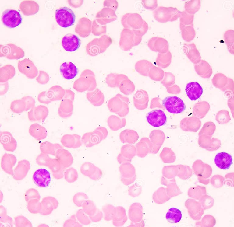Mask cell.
<instances>
[{"label": "cell", "instance_id": "cell-1", "mask_svg": "<svg viewBox=\"0 0 234 227\" xmlns=\"http://www.w3.org/2000/svg\"><path fill=\"white\" fill-rule=\"evenodd\" d=\"M123 20V25L126 29L131 30L138 36L142 37L148 30L147 24L138 13H127L124 16Z\"/></svg>", "mask_w": 234, "mask_h": 227}, {"label": "cell", "instance_id": "cell-2", "mask_svg": "<svg viewBox=\"0 0 234 227\" xmlns=\"http://www.w3.org/2000/svg\"><path fill=\"white\" fill-rule=\"evenodd\" d=\"M181 12L176 8L159 6L153 12L154 19L161 23L173 22L179 17Z\"/></svg>", "mask_w": 234, "mask_h": 227}, {"label": "cell", "instance_id": "cell-3", "mask_svg": "<svg viewBox=\"0 0 234 227\" xmlns=\"http://www.w3.org/2000/svg\"><path fill=\"white\" fill-rule=\"evenodd\" d=\"M55 18L58 24L63 28H67L73 25L76 16L73 11L69 8L65 7L56 10Z\"/></svg>", "mask_w": 234, "mask_h": 227}, {"label": "cell", "instance_id": "cell-4", "mask_svg": "<svg viewBox=\"0 0 234 227\" xmlns=\"http://www.w3.org/2000/svg\"><path fill=\"white\" fill-rule=\"evenodd\" d=\"M162 105L168 112L173 114L180 113L186 108L182 100L176 96L165 98L162 101Z\"/></svg>", "mask_w": 234, "mask_h": 227}, {"label": "cell", "instance_id": "cell-5", "mask_svg": "<svg viewBox=\"0 0 234 227\" xmlns=\"http://www.w3.org/2000/svg\"><path fill=\"white\" fill-rule=\"evenodd\" d=\"M2 21L5 26L11 28L16 27L21 24L22 17L18 11L12 9H6L3 12Z\"/></svg>", "mask_w": 234, "mask_h": 227}, {"label": "cell", "instance_id": "cell-6", "mask_svg": "<svg viewBox=\"0 0 234 227\" xmlns=\"http://www.w3.org/2000/svg\"><path fill=\"white\" fill-rule=\"evenodd\" d=\"M146 119L148 122L154 127H159L165 125L167 121V117L161 110H156L149 112Z\"/></svg>", "mask_w": 234, "mask_h": 227}, {"label": "cell", "instance_id": "cell-7", "mask_svg": "<svg viewBox=\"0 0 234 227\" xmlns=\"http://www.w3.org/2000/svg\"><path fill=\"white\" fill-rule=\"evenodd\" d=\"M123 32V48L126 50L138 45L142 41V37L137 35L131 30L125 29Z\"/></svg>", "mask_w": 234, "mask_h": 227}, {"label": "cell", "instance_id": "cell-8", "mask_svg": "<svg viewBox=\"0 0 234 227\" xmlns=\"http://www.w3.org/2000/svg\"><path fill=\"white\" fill-rule=\"evenodd\" d=\"M34 183L38 187H45L49 185L51 180L49 172L44 169H40L36 170L33 176Z\"/></svg>", "mask_w": 234, "mask_h": 227}, {"label": "cell", "instance_id": "cell-9", "mask_svg": "<svg viewBox=\"0 0 234 227\" xmlns=\"http://www.w3.org/2000/svg\"><path fill=\"white\" fill-rule=\"evenodd\" d=\"M63 48L66 51L73 52L78 49L80 46V39L76 35L67 34L62 38V41Z\"/></svg>", "mask_w": 234, "mask_h": 227}, {"label": "cell", "instance_id": "cell-10", "mask_svg": "<svg viewBox=\"0 0 234 227\" xmlns=\"http://www.w3.org/2000/svg\"><path fill=\"white\" fill-rule=\"evenodd\" d=\"M41 208L40 214L43 215L50 214L54 210L58 207L59 202L54 197L47 196L43 198L41 202Z\"/></svg>", "mask_w": 234, "mask_h": 227}, {"label": "cell", "instance_id": "cell-11", "mask_svg": "<svg viewBox=\"0 0 234 227\" xmlns=\"http://www.w3.org/2000/svg\"><path fill=\"white\" fill-rule=\"evenodd\" d=\"M147 45L152 50L161 53H165L168 50L169 45L167 40L164 38L153 37L148 41Z\"/></svg>", "mask_w": 234, "mask_h": 227}, {"label": "cell", "instance_id": "cell-12", "mask_svg": "<svg viewBox=\"0 0 234 227\" xmlns=\"http://www.w3.org/2000/svg\"><path fill=\"white\" fill-rule=\"evenodd\" d=\"M30 168V163L28 160L23 159L19 161L13 171V178L18 181L23 180L27 175Z\"/></svg>", "mask_w": 234, "mask_h": 227}, {"label": "cell", "instance_id": "cell-13", "mask_svg": "<svg viewBox=\"0 0 234 227\" xmlns=\"http://www.w3.org/2000/svg\"><path fill=\"white\" fill-rule=\"evenodd\" d=\"M0 142L4 149L7 151L12 152L17 148V142L12 134L9 131L1 132Z\"/></svg>", "mask_w": 234, "mask_h": 227}, {"label": "cell", "instance_id": "cell-14", "mask_svg": "<svg viewBox=\"0 0 234 227\" xmlns=\"http://www.w3.org/2000/svg\"><path fill=\"white\" fill-rule=\"evenodd\" d=\"M61 142L66 147L76 148L80 147L82 145L81 137L77 134H66L61 138Z\"/></svg>", "mask_w": 234, "mask_h": 227}, {"label": "cell", "instance_id": "cell-15", "mask_svg": "<svg viewBox=\"0 0 234 227\" xmlns=\"http://www.w3.org/2000/svg\"><path fill=\"white\" fill-rule=\"evenodd\" d=\"M185 91L189 98L195 101L200 98L203 94L202 87L197 82H190L187 84Z\"/></svg>", "mask_w": 234, "mask_h": 227}, {"label": "cell", "instance_id": "cell-16", "mask_svg": "<svg viewBox=\"0 0 234 227\" xmlns=\"http://www.w3.org/2000/svg\"><path fill=\"white\" fill-rule=\"evenodd\" d=\"M16 161V158L14 155L11 154L5 153L1 158V168L5 173L12 176L13 174V168Z\"/></svg>", "mask_w": 234, "mask_h": 227}, {"label": "cell", "instance_id": "cell-17", "mask_svg": "<svg viewBox=\"0 0 234 227\" xmlns=\"http://www.w3.org/2000/svg\"><path fill=\"white\" fill-rule=\"evenodd\" d=\"M214 161L218 168L224 170L229 169L233 163L231 155L224 152L217 153L215 156Z\"/></svg>", "mask_w": 234, "mask_h": 227}, {"label": "cell", "instance_id": "cell-18", "mask_svg": "<svg viewBox=\"0 0 234 227\" xmlns=\"http://www.w3.org/2000/svg\"><path fill=\"white\" fill-rule=\"evenodd\" d=\"M60 70L64 78L67 80L74 78L78 73L77 67L71 62H66L62 63L60 66Z\"/></svg>", "mask_w": 234, "mask_h": 227}, {"label": "cell", "instance_id": "cell-19", "mask_svg": "<svg viewBox=\"0 0 234 227\" xmlns=\"http://www.w3.org/2000/svg\"><path fill=\"white\" fill-rule=\"evenodd\" d=\"M81 139L83 144L87 147H92L98 145L103 140L95 130L93 131L85 133L81 137Z\"/></svg>", "mask_w": 234, "mask_h": 227}, {"label": "cell", "instance_id": "cell-20", "mask_svg": "<svg viewBox=\"0 0 234 227\" xmlns=\"http://www.w3.org/2000/svg\"><path fill=\"white\" fill-rule=\"evenodd\" d=\"M48 114V110L46 107L40 106L33 108L28 114L29 120L31 121H42L44 120Z\"/></svg>", "mask_w": 234, "mask_h": 227}, {"label": "cell", "instance_id": "cell-21", "mask_svg": "<svg viewBox=\"0 0 234 227\" xmlns=\"http://www.w3.org/2000/svg\"><path fill=\"white\" fill-rule=\"evenodd\" d=\"M55 156L65 169L70 167L73 163V159L72 154L63 148L58 149Z\"/></svg>", "mask_w": 234, "mask_h": 227}, {"label": "cell", "instance_id": "cell-22", "mask_svg": "<svg viewBox=\"0 0 234 227\" xmlns=\"http://www.w3.org/2000/svg\"><path fill=\"white\" fill-rule=\"evenodd\" d=\"M48 167L51 171L53 176L55 179L59 180L64 176L66 169L56 158L51 159Z\"/></svg>", "mask_w": 234, "mask_h": 227}, {"label": "cell", "instance_id": "cell-23", "mask_svg": "<svg viewBox=\"0 0 234 227\" xmlns=\"http://www.w3.org/2000/svg\"><path fill=\"white\" fill-rule=\"evenodd\" d=\"M29 132L32 137L38 140L45 138L48 134L46 128L37 123L33 124L30 126Z\"/></svg>", "mask_w": 234, "mask_h": 227}, {"label": "cell", "instance_id": "cell-24", "mask_svg": "<svg viewBox=\"0 0 234 227\" xmlns=\"http://www.w3.org/2000/svg\"><path fill=\"white\" fill-rule=\"evenodd\" d=\"M63 148L59 144L52 143L47 141L42 143L40 147L41 153L54 156L58 149Z\"/></svg>", "mask_w": 234, "mask_h": 227}, {"label": "cell", "instance_id": "cell-25", "mask_svg": "<svg viewBox=\"0 0 234 227\" xmlns=\"http://www.w3.org/2000/svg\"><path fill=\"white\" fill-rule=\"evenodd\" d=\"M180 28L183 40L186 42H190L193 40L196 36V32L193 25H180Z\"/></svg>", "mask_w": 234, "mask_h": 227}, {"label": "cell", "instance_id": "cell-26", "mask_svg": "<svg viewBox=\"0 0 234 227\" xmlns=\"http://www.w3.org/2000/svg\"><path fill=\"white\" fill-rule=\"evenodd\" d=\"M182 215L180 210L176 208H172L168 210L166 215V218L170 223H177L180 221Z\"/></svg>", "mask_w": 234, "mask_h": 227}, {"label": "cell", "instance_id": "cell-27", "mask_svg": "<svg viewBox=\"0 0 234 227\" xmlns=\"http://www.w3.org/2000/svg\"><path fill=\"white\" fill-rule=\"evenodd\" d=\"M200 6V0H189L186 2L185 3L184 11L190 14L194 15L199 10Z\"/></svg>", "mask_w": 234, "mask_h": 227}, {"label": "cell", "instance_id": "cell-28", "mask_svg": "<svg viewBox=\"0 0 234 227\" xmlns=\"http://www.w3.org/2000/svg\"><path fill=\"white\" fill-rule=\"evenodd\" d=\"M224 38L227 49L231 53L234 52V31L232 29L226 30L224 33Z\"/></svg>", "mask_w": 234, "mask_h": 227}, {"label": "cell", "instance_id": "cell-29", "mask_svg": "<svg viewBox=\"0 0 234 227\" xmlns=\"http://www.w3.org/2000/svg\"><path fill=\"white\" fill-rule=\"evenodd\" d=\"M98 167L90 162H86L81 165L80 171L83 175L89 177L94 173Z\"/></svg>", "mask_w": 234, "mask_h": 227}, {"label": "cell", "instance_id": "cell-30", "mask_svg": "<svg viewBox=\"0 0 234 227\" xmlns=\"http://www.w3.org/2000/svg\"><path fill=\"white\" fill-rule=\"evenodd\" d=\"M7 210L3 205L0 206V226L3 224L7 225L8 226L12 227L14 221L12 218L7 215Z\"/></svg>", "mask_w": 234, "mask_h": 227}, {"label": "cell", "instance_id": "cell-31", "mask_svg": "<svg viewBox=\"0 0 234 227\" xmlns=\"http://www.w3.org/2000/svg\"><path fill=\"white\" fill-rule=\"evenodd\" d=\"M37 199H33L27 202V208L30 213L33 214L39 213L41 208V203Z\"/></svg>", "mask_w": 234, "mask_h": 227}, {"label": "cell", "instance_id": "cell-32", "mask_svg": "<svg viewBox=\"0 0 234 227\" xmlns=\"http://www.w3.org/2000/svg\"><path fill=\"white\" fill-rule=\"evenodd\" d=\"M64 177L65 180L68 183H73L77 180L78 174L76 169L71 167L65 171Z\"/></svg>", "mask_w": 234, "mask_h": 227}, {"label": "cell", "instance_id": "cell-33", "mask_svg": "<svg viewBox=\"0 0 234 227\" xmlns=\"http://www.w3.org/2000/svg\"><path fill=\"white\" fill-rule=\"evenodd\" d=\"M82 207L83 211L89 216L93 215L97 209L93 201L89 199L83 203Z\"/></svg>", "mask_w": 234, "mask_h": 227}, {"label": "cell", "instance_id": "cell-34", "mask_svg": "<svg viewBox=\"0 0 234 227\" xmlns=\"http://www.w3.org/2000/svg\"><path fill=\"white\" fill-rule=\"evenodd\" d=\"M179 18L180 25L184 26L193 25L194 15L190 14L183 11L181 12Z\"/></svg>", "mask_w": 234, "mask_h": 227}, {"label": "cell", "instance_id": "cell-35", "mask_svg": "<svg viewBox=\"0 0 234 227\" xmlns=\"http://www.w3.org/2000/svg\"><path fill=\"white\" fill-rule=\"evenodd\" d=\"M88 195L83 192H78L75 194L73 197V202L78 207H81L83 203L88 199Z\"/></svg>", "mask_w": 234, "mask_h": 227}, {"label": "cell", "instance_id": "cell-36", "mask_svg": "<svg viewBox=\"0 0 234 227\" xmlns=\"http://www.w3.org/2000/svg\"><path fill=\"white\" fill-rule=\"evenodd\" d=\"M15 226L16 227H31L32 223L27 218L23 215H19L14 218Z\"/></svg>", "mask_w": 234, "mask_h": 227}, {"label": "cell", "instance_id": "cell-37", "mask_svg": "<svg viewBox=\"0 0 234 227\" xmlns=\"http://www.w3.org/2000/svg\"><path fill=\"white\" fill-rule=\"evenodd\" d=\"M88 216L82 209L79 210L76 215L78 221L82 225H89L91 222V221Z\"/></svg>", "mask_w": 234, "mask_h": 227}, {"label": "cell", "instance_id": "cell-38", "mask_svg": "<svg viewBox=\"0 0 234 227\" xmlns=\"http://www.w3.org/2000/svg\"><path fill=\"white\" fill-rule=\"evenodd\" d=\"M24 196L25 200L27 202L33 199L40 200L41 198V196L38 191L33 188L27 190L25 192Z\"/></svg>", "mask_w": 234, "mask_h": 227}, {"label": "cell", "instance_id": "cell-39", "mask_svg": "<svg viewBox=\"0 0 234 227\" xmlns=\"http://www.w3.org/2000/svg\"><path fill=\"white\" fill-rule=\"evenodd\" d=\"M51 159L48 154L41 153L37 157L36 161L39 166L48 167Z\"/></svg>", "mask_w": 234, "mask_h": 227}, {"label": "cell", "instance_id": "cell-40", "mask_svg": "<svg viewBox=\"0 0 234 227\" xmlns=\"http://www.w3.org/2000/svg\"><path fill=\"white\" fill-rule=\"evenodd\" d=\"M63 227H82V225L77 220L76 215H71L69 219L66 220L63 224Z\"/></svg>", "mask_w": 234, "mask_h": 227}, {"label": "cell", "instance_id": "cell-41", "mask_svg": "<svg viewBox=\"0 0 234 227\" xmlns=\"http://www.w3.org/2000/svg\"><path fill=\"white\" fill-rule=\"evenodd\" d=\"M142 2L144 7L148 10H154L158 7V1L156 0H142Z\"/></svg>", "mask_w": 234, "mask_h": 227}, {"label": "cell", "instance_id": "cell-42", "mask_svg": "<svg viewBox=\"0 0 234 227\" xmlns=\"http://www.w3.org/2000/svg\"><path fill=\"white\" fill-rule=\"evenodd\" d=\"M111 208L110 206L108 205H105L102 207L103 217L105 220L108 221L111 218L112 214L111 211Z\"/></svg>", "mask_w": 234, "mask_h": 227}, {"label": "cell", "instance_id": "cell-43", "mask_svg": "<svg viewBox=\"0 0 234 227\" xmlns=\"http://www.w3.org/2000/svg\"><path fill=\"white\" fill-rule=\"evenodd\" d=\"M91 221L94 222H97L100 221L103 217L102 211L97 208L96 212L92 215L89 216Z\"/></svg>", "mask_w": 234, "mask_h": 227}, {"label": "cell", "instance_id": "cell-44", "mask_svg": "<svg viewBox=\"0 0 234 227\" xmlns=\"http://www.w3.org/2000/svg\"><path fill=\"white\" fill-rule=\"evenodd\" d=\"M102 175L101 170L98 167L95 172L89 178L93 180L97 181L101 179Z\"/></svg>", "mask_w": 234, "mask_h": 227}, {"label": "cell", "instance_id": "cell-45", "mask_svg": "<svg viewBox=\"0 0 234 227\" xmlns=\"http://www.w3.org/2000/svg\"><path fill=\"white\" fill-rule=\"evenodd\" d=\"M101 135L103 140L105 139L107 137L108 132L107 129L104 127H97L95 129Z\"/></svg>", "mask_w": 234, "mask_h": 227}]
</instances>
